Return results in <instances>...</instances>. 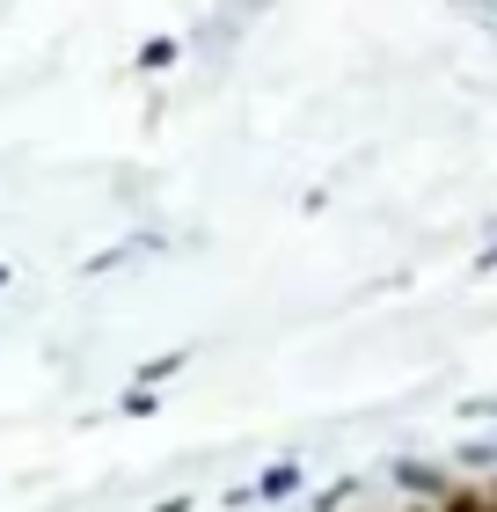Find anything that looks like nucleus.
Instances as JSON below:
<instances>
[{
	"instance_id": "obj_1",
	"label": "nucleus",
	"mask_w": 497,
	"mask_h": 512,
	"mask_svg": "<svg viewBox=\"0 0 497 512\" xmlns=\"http://www.w3.org/2000/svg\"><path fill=\"white\" fill-rule=\"evenodd\" d=\"M395 491H410V498H446V491H454V476H446L439 469V461H395Z\"/></svg>"
},
{
	"instance_id": "obj_2",
	"label": "nucleus",
	"mask_w": 497,
	"mask_h": 512,
	"mask_svg": "<svg viewBox=\"0 0 497 512\" xmlns=\"http://www.w3.org/2000/svg\"><path fill=\"white\" fill-rule=\"evenodd\" d=\"M183 366H191V344H176V352H161V359H147V366H139V374H132V388H161V381H176Z\"/></svg>"
},
{
	"instance_id": "obj_3",
	"label": "nucleus",
	"mask_w": 497,
	"mask_h": 512,
	"mask_svg": "<svg viewBox=\"0 0 497 512\" xmlns=\"http://www.w3.org/2000/svg\"><path fill=\"white\" fill-rule=\"evenodd\" d=\"M300 483H307V476H300V461H271V469L256 476V498H271V505H278V498H293Z\"/></svg>"
},
{
	"instance_id": "obj_4",
	"label": "nucleus",
	"mask_w": 497,
	"mask_h": 512,
	"mask_svg": "<svg viewBox=\"0 0 497 512\" xmlns=\"http://www.w3.org/2000/svg\"><path fill=\"white\" fill-rule=\"evenodd\" d=\"M183 59V37H147V44H139V74H169V66Z\"/></svg>"
},
{
	"instance_id": "obj_5",
	"label": "nucleus",
	"mask_w": 497,
	"mask_h": 512,
	"mask_svg": "<svg viewBox=\"0 0 497 512\" xmlns=\"http://www.w3.org/2000/svg\"><path fill=\"white\" fill-rule=\"evenodd\" d=\"M432 512H497V498H490V483H454Z\"/></svg>"
},
{
	"instance_id": "obj_6",
	"label": "nucleus",
	"mask_w": 497,
	"mask_h": 512,
	"mask_svg": "<svg viewBox=\"0 0 497 512\" xmlns=\"http://www.w3.org/2000/svg\"><path fill=\"white\" fill-rule=\"evenodd\" d=\"M154 403H161L154 388H125V403H117V410H125V417H154Z\"/></svg>"
},
{
	"instance_id": "obj_7",
	"label": "nucleus",
	"mask_w": 497,
	"mask_h": 512,
	"mask_svg": "<svg viewBox=\"0 0 497 512\" xmlns=\"http://www.w3.org/2000/svg\"><path fill=\"white\" fill-rule=\"evenodd\" d=\"M476 271H497V242H490V249H483V256H476Z\"/></svg>"
},
{
	"instance_id": "obj_8",
	"label": "nucleus",
	"mask_w": 497,
	"mask_h": 512,
	"mask_svg": "<svg viewBox=\"0 0 497 512\" xmlns=\"http://www.w3.org/2000/svg\"><path fill=\"white\" fill-rule=\"evenodd\" d=\"M0 293H8V264H0Z\"/></svg>"
},
{
	"instance_id": "obj_9",
	"label": "nucleus",
	"mask_w": 497,
	"mask_h": 512,
	"mask_svg": "<svg viewBox=\"0 0 497 512\" xmlns=\"http://www.w3.org/2000/svg\"><path fill=\"white\" fill-rule=\"evenodd\" d=\"M490 498H497V476H490Z\"/></svg>"
}]
</instances>
